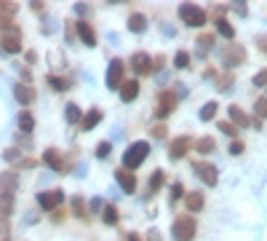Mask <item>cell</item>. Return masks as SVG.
I'll use <instances>...</instances> for the list:
<instances>
[{
    "instance_id": "f1b7e54d",
    "label": "cell",
    "mask_w": 267,
    "mask_h": 241,
    "mask_svg": "<svg viewBox=\"0 0 267 241\" xmlns=\"http://www.w3.org/2000/svg\"><path fill=\"white\" fill-rule=\"evenodd\" d=\"M72 212H75V217L86 220V206H83V198H81V196H75V198H72Z\"/></svg>"
},
{
    "instance_id": "ac0fdd59",
    "label": "cell",
    "mask_w": 267,
    "mask_h": 241,
    "mask_svg": "<svg viewBox=\"0 0 267 241\" xmlns=\"http://www.w3.org/2000/svg\"><path fill=\"white\" fill-rule=\"evenodd\" d=\"M102 120V110H88V116H83L81 118V129L83 131H91L96 123Z\"/></svg>"
},
{
    "instance_id": "d6986e66",
    "label": "cell",
    "mask_w": 267,
    "mask_h": 241,
    "mask_svg": "<svg viewBox=\"0 0 267 241\" xmlns=\"http://www.w3.org/2000/svg\"><path fill=\"white\" fill-rule=\"evenodd\" d=\"M19 129L24 131V134H32V131H35V118H32V113L21 110V116H19Z\"/></svg>"
},
{
    "instance_id": "e575fe53",
    "label": "cell",
    "mask_w": 267,
    "mask_h": 241,
    "mask_svg": "<svg viewBox=\"0 0 267 241\" xmlns=\"http://www.w3.org/2000/svg\"><path fill=\"white\" fill-rule=\"evenodd\" d=\"M219 129H222L227 137H235V134H238V129H235L232 123H219Z\"/></svg>"
},
{
    "instance_id": "4fadbf2b",
    "label": "cell",
    "mask_w": 267,
    "mask_h": 241,
    "mask_svg": "<svg viewBox=\"0 0 267 241\" xmlns=\"http://www.w3.org/2000/svg\"><path fill=\"white\" fill-rule=\"evenodd\" d=\"M43 164L51 166L54 171H64V161H62L59 150H54V147H48V150L43 153Z\"/></svg>"
},
{
    "instance_id": "44dd1931",
    "label": "cell",
    "mask_w": 267,
    "mask_h": 241,
    "mask_svg": "<svg viewBox=\"0 0 267 241\" xmlns=\"http://www.w3.org/2000/svg\"><path fill=\"white\" fill-rule=\"evenodd\" d=\"M102 220H104V225H118V220H121V217H118V209L112 204H107L104 209H102Z\"/></svg>"
},
{
    "instance_id": "5b68a950",
    "label": "cell",
    "mask_w": 267,
    "mask_h": 241,
    "mask_svg": "<svg viewBox=\"0 0 267 241\" xmlns=\"http://www.w3.org/2000/svg\"><path fill=\"white\" fill-rule=\"evenodd\" d=\"M192 169L201 174V180L206 182V185H217L219 171H217V166H214V164H208V161H192Z\"/></svg>"
},
{
    "instance_id": "7a4b0ae2",
    "label": "cell",
    "mask_w": 267,
    "mask_h": 241,
    "mask_svg": "<svg viewBox=\"0 0 267 241\" xmlns=\"http://www.w3.org/2000/svg\"><path fill=\"white\" fill-rule=\"evenodd\" d=\"M195 236V217L190 215H179L174 220V239L177 241H192Z\"/></svg>"
},
{
    "instance_id": "9a60e30c",
    "label": "cell",
    "mask_w": 267,
    "mask_h": 241,
    "mask_svg": "<svg viewBox=\"0 0 267 241\" xmlns=\"http://www.w3.org/2000/svg\"><path fill=\"white\" fill-rule=\"evenodd\" d=\"M78 35H81V40L86 46H96V32L88 22H78Z\"/></svg>"
},
{
    "instance_id": "60d3db41",
    "label": "cell",
    "mask_w": 267,
    "mask_h": 241,
    "mask_svg": "<svg viewBox=\"0 0 267 241\" xmlns=\"http://www.w3.org/2000/svg\"><path fill=\"white\" fill-rule=\"evenodd\" d=\"M152 134H155V137H163V134H166V129H163V126H155V129H152Z\"/></svg>"
},
{
    "instance_id": "836d02e7",
    "label": "cell",
    "mask_w": 267,
    "mask_h": 241,
    "mask_svg": "<svg viewBox=\"0 0 267 241\" xmlns=\"http://www.w3.org/2000/svg\"><path fill=\"white\" fill-rule=\"evenodd\" d=\"M254 86H257V89H262V86H267V70H262L257 78H254Z\"/></svg>"
},
{
    "instance_id": "ffe728a7",
    "label": "cell",
    "mask_w": 267,
    "mask_h": 241,
    "mask_svg": "<svg viewBox=\"0 0 267 241\" xmlns=\"http://www.w3.org/2000/svg\"><path fill=\"white\" fill-rule=\"evenodd\" d=\"M144 27H147L144 14H131L128 16V30L131 32H144Z\"/></svg>"
},
{
    "instance_id": "484cf974",
    "label": "cell",
    "mask_w": 267,
    "mask_h": 241,
    "mask_svg": "<svg viewBox=\"0 0 267 241\" xmlns=\"http://www.w3.org/2000/svg\"><path fill=\"white\" fill-rule=\"evenodd\" d=\"M217 102H206V105H203V110H201V120H211L214 116H217Z\"/></svg>"
},
{
    "instance_id": "3957f363",
    "label": "cell",
    "mask_w": 267,
    "mask_h": 241,
    "mask_svg": "<svg viewBox=\"0 0 267 241\" xmlns=\"http://www.w3.org/2000/svg\"><path fill=\"white\" fill-rule=\"evenodd\" d=\"M179 16H182V22L190 24V27H203L206 24V11L198 8V5H190V3L179 5Z\"/></svg>"
},
{
    "instance_id": "6da1fadb",
    "label": "cell",
    "mask_w": 267,
    "mask_h": 241,
    "mask_svg": "<svg viewBox=\"0 0 267 241\" xmlns=\"http://www.w3.org/2000/svg\"><path fill=\"white\" fill-rule=\"evenodd\" d=\"M147 153H150V142H134V145L123 153V169L131 171L136 166H142V161L147 158Z\"/></svg>"
},
{
    "instance_id": "7c38bea8",
    "label": "cell",
    "mask_w": 267,
    "mask_h": 241,
    "mask_svg": "<svg viewBox=\"0 0 267 241\" xmlns=\"http://www.w3.org/2000/svg\"><path fill=\"white\" fill-rule=\"evenodd\" d=\"M190 145H192L190 137H177V140L171 142V150H168V156H171V158H182L187 150H190Z\"/></svg>"
},
{
    "instance_id": "4316f807",
    "label": "cell",
    "mask_w": 267,
    "mask_h": 241,
    "mask_svg": "<svg viewBox=\"0 0 267 241\" xmlns=\"http://www.w3.org/2000/svg\"><path fill=\"white\" fill-rule=\"evenodd\" d=\"M217 30H219V35H222V38H232V35H235V30H232V24L227 19L217 22Z\"/></svg>"
},
{
    "instance_id": "e0dca14e",
    "label": "cell",
    "mask_w": 267,
    "mask_h": 241,
    "mask_svg": "<svg viewBox=\"0 0 267 241\" xmlns=\"http://www.w3.org/2000/svg\"><path fill=\"white\" fill-rule=\"evenodd\" d=\"M185 204H187V209H190V212H201V209H203V193H198V191L187 193V196H185Z\"/></svg>"
},
{
    "instance_id": "7402d4cb",
    "label": "cell",
    "mask_w": 267,
    "mask_h": 241,
    "mask_svg": "<svg viewBox=\"0 0 267 241\" xmlns=\"http://www.w3.org/2000/svg\"><path fill=\"white\" fill-rule=\"evenodd\" d=\"M230 120L232 123H238L243 129V126H248V116L241 110V107H235V105H230Z\"/></svg>"
},
{
    "instance_id": "d590c367",
    "label": "cell",
    "mask_w": 267,
    "mask_h": 241,
    "mask_svg": "<svg viewBox=\"0 0 267 241\" xmlns=\"http://www.w3.org/2000/svg\"><path fill=\"white\" fill-rule=\"evenodd\" d=\"M182 193H185V188H182L179 182H177V185L171 188V201H179V198H182Z\"/></svg>"
},
{
    "instance_id": "83f0119b",
    "label": "cell",
    "mask_w": 267,
    "mask_h": 241,
    "mask_svg": "<svg viewBox=\"0 0 267 241\" xmlns=\"http://www.w3.org/2000/svg\"><path fill=\"white\" fill-rule=\"evenodd\" d=\"M195 147H198V153H211L217 145H214L211 137H203V140H198V145H195Z\"/></svg>"
},
{
    "instance_id": "9c48e42d",
    "label": "cell",
    "mask_w": 267,
    "mask_h": 241,
    "mask_svg": "<svg viewBox=\"0 0 267 241\" xmlns=\"http://www.w3.org/2000/svg\"><path fill=\"white\" fill-rule=\"evenodd\" d=\"M131 67L136 75H150L152 72V59L150 54H144V51H136V54L131 56Z\"/></svg>"
},
{
    "instance_id": "8d00e7d4",
    "label": "cell",
    "mask_w": 267,
    "mask_h": 241,
    "mask_svg": "<svg viewBox=\"0 0 267 241\" xmlns=\"http://www.w3.org/2000/svg\"><path fill=\"white\" fill-rule=\"evenodd\" d=\"M0 233H3V236L8 233V217H5L3 212H0Z\"/></svg>"
},
{
    "instance_id": "d4e9b609",
    "label": "cell",
    "mask_w": 267,
    "mask_h": 241,
    "mask_svg": "<svg viewBox=\"0 0 267 241\" xmlns=\"http://www.w3.org/2000/svg\"><path fill=\"white\" fill-rule=\"evenodd\" d=\"M64 110H67V123H81L83 116H81V107H78V105H72V102H70Z\"/></svg>"
},
{
    "instance_id": "ab89813d",
    "label": "cell",
    "mask_w": 267,
    "mask_h": 241,
    "mask_svg": "<svg viewBox=\"0 0 267 241\" xmlns=\"http://www.w3.org/2000/svg\"><path fill=\"white\" fill-rule=\"evenodd\" d=\"M198 43L203 46V48H208V43H214V35H201V40Z\"/></svg>"
},
{
    "instance_id": "cb8c5ba5",
    "label": "cell",
    "mask_w": 267,
    "mask_h": 241,
    "mask_svg": "<svg viewBox=\"0 0 267 241\" xmlns=\"http://www.w3.org/2000/svg\"><path fill=\"white\" fill-rule=\"evenodd\" d=\"M163 180H166V177H163L161 169L152 171V180H150V185H147V196H150V193H155V191H161V188H163Z\"/></svg>"
},
{
    "instance_id": "8992f818",
    "label": "cell",
    "mask_w": 267,
    "mask_h": 241,
    "mask_svg": "<svg viewBox=\"0 0 267 241\" xmlns=\"http://www.w3.org/2000/svg\"><path fill=\"white\" fill-rule=\"evenodd\" d=\"M0 46H3L8 54H19V51H21V32L16 30V27L5 30L3 35H0Z\"/></svg>"
},
{
    "instance_id": "ba28073f",
    "label": "cell",
    "mask_w": 267,
    "mask_h": 241,
    "mask_svg": "<svg viewBox=\"0 0 267 241\" xmlns=\"http://www.w3.org/2000/svg\"><path fill=\"white\" fill-rule=\"evenodd\" d=\"M174 107H177V96L171 94V91H161V96H158V118H168L174 113Z\"/></svg>"
},
{
    "instance_id": "74e56055",
    "label": "cell",
    "mask_w": 267,
    "mask_h": 241,
    "mask_svg": "<svg viewBox=\"0 0 267 241\" xmlns=\"http://www.w3.org/2000/svg\"><path fill=\"white\" fill-rule=\"evenodd\" d=\"M257 113H259V118H265V116H267V99H262V102L257 105Z\"/></svg>"
},
{
    "instance_id": "52a82bcc",
    "label": "cell",
    "mask_w": 267,
    "mask_h": 241,
    "mask_svg": "<svg viewBox=\"0 0 267 241\" xmlns=\"http://www.w3.org/2000/svg\"><path fill=\"white\" fill-rule=\"evenodd\" d=\"M62 201H64V193L62 191H45L38 196V204H41L45 212H56L62 206Z\"/></svg>"
},
{
    "instance_id": "5bb4252c",
    "label": "cell",
    "mask_w": 267,
    "mask_h": 241,
    "mask_svg": "<svg viewBox=\"0 0 267 241\" xmlns=\"http://www.w3.org/2000/svg\"><path fill=\"white\" fill-rule=\"evenodd\" d=\"M16 185H19V177H16V171H0V191L14 193Z\"/></svg>"
},
{
    "instance_id": "8fae6325",
    "label": "cell",
    "mask_w": 267,
    "mask_h": 241,
    "mask_svg": "<svg viewBox=\"0 0 267 241\" xmlns=\"http://www.w3.org/2000/svg\"><path fill=\"white\" fill-rule=\"evenodd\" d=\"M14 94H16V99H19L21 105H32V102H35V89H32L30 83H16Z\"/></svg>"
},
{
    "instance_id": "4dcf8cb0",
    "label": "cell",
    "mask_w": 267,
    "mask_h": 241,
    "mask_svg": "<svg viewBox=\"0 0 267 241\" xmlns=\"http://www.w3.org/2000/svg\"><path fill=\"white\" fill-rule=\"evenodd\" d=\"M3 158L8 161V164H19V161H21V150H16V147H8V150L3 153Z\"/></svg>"
},
{
    "instance_id": "f35d334b",
    "label": "cell",
    "mask_w": 267,
    "mask_h": 241,
    "mask_svg": "<svg viewBox=\"0 0 267 241\" xmlns=\"http://www.w3.org/2000/svg\"><path fill=\"white\" fill-rule=\"evenodd\" d=\"M230 153H232V156H238V153H243V142H232V145H230Z\"/></svg>"
},
{
    "instance_id": "277c9868",
    "label": "cell",
    "mask_w": 267,
    "mask_h": 241,
    "mask_svg": "<svg viewBox=\"0 0 267 241\" xmlns=\"http://www.w3.org/2000/svg\"><path fill=\"white\" fill-rule=\"evenodd\" d=\"M123 72H126L123 59H112L110 67H107V89H121L123 86Z\"/></svg>"
},
{
    "instance_id": "d6a6232c",
    "label": "cell",
    "mask_w": 267,
    "mask_h": 241,
    "mask_svg": "<svg viewBox=\"0 0 267 241\" xmlns=\"http://www.w3.org/2000/svg\"><path fill=\"white\" fill-rule=\"evenodd\" d=\"M48 83L54 86L56 91H64V89H67V80H62V78H56V75H51V78H48Z\"/></svg>"
},
{
    "instance_id": "603a6c76",
    "label": "cell",
    "mask_w": 267,
    "mask_h": 241,
    "mask_svg": "<svg viewBox=\"0 0 267 241\" xmlns=\"http://www.w3.org/2000/svg\"><path fill=\"white\" fill-rule=\"evenodd\" d=\"M0 212H3V215H11V212H14V193L0 191Z\"/></svg>"
},
{
    "instance_id": "b9f144b4",
    "label": "cell",
    "mask_w": 267,
    "mask_h": 241,
    "mask_svg": "<svg viewBox=\"0 0 267 241\" xmlns=\"http://www.w3.org/2000/svg\"><path fill=\"white\" fill-rule=\"evenodd\" d=\"M126 241H139V236H136V233H128V236H126Z\"/></svg>"
},
{
    "instance_id": "f546056e",
    "label": "cell",
    "mask_w": 267,
    "mask_h": 241,
    "mask_svg": "<svg viewBox=\"0 0 267 241\" xmlns=\"http://www.w3.org/2000/svg\"><path fill=\"white\" fill-rule=\"evenodd\" d=\"M174 65H177L179 70H185V67H190V54H187V51H179V54L174 56Z\"/></svg>"
},
{
    "instance_id": "1f68e13d",
    "label": "cell",
    "mask_w": 267,
    "mask_h": 241,
    "mask_svg": "<svg viewBox=\"0 0 267 241\" xmlns=\"http://www.w3.org/2000/svg\"><path fill=\"white\" fill-rule=\"evenodd\" d=\"M110 150H112L110 142H99V145H96V158H107V156H110Z\"/></svg>"
},
{
    "instance_id": "2e32d148",
    "label": "cell",
    "mask_w": 267,
    "mask_h": 241,
    "mask_svg": "<svg viewBox=\"0 0 267 241\" xmlns=\"http://www.w3.org/2000/svg\"><path fill=\"white\" fill-rule=\"evenodd\" d=\"M136 94H139V83H136V80H128V83L121 86V99L123 102H134Z\"/></svg>"
},
{
    "instance_id": "30bf717a",
    "label": "cell",
    "mask_w": 267,
    "mask_h": 241,
    "mask_svg": "<svg viewBox=\"0 0 267 241\" xmlns=\"http://www.w3.org/2000/svg\"><path fill=\"white\" fill-rule=\"evenodd\" d=\"M115 180H118V185H121L126 193H134L136 191V177L128 169H118L115 171Z\"/></svg>"
}]
</instances>
